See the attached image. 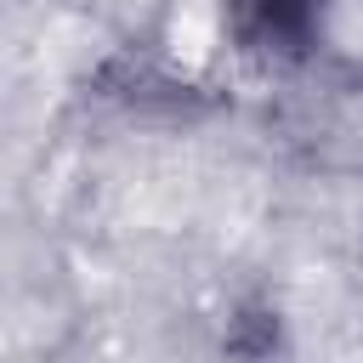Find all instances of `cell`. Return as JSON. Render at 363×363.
I'll return each instance as SVG.
<instances>
[{"label":"cell","instance_id":"1","mask_svg":"<svg viewBox=\"0 0 363 363\" xmlns=\"http://www.w3.org/2000/svg\"><path fill=\"white\" fill-rule=\"evenodd\" d=\"M323 6L329 0H227L238 45L267 57V62L306 57L323 34Z\"/></svg>","mask_w":363,"mask_h":363}]
</instances>
